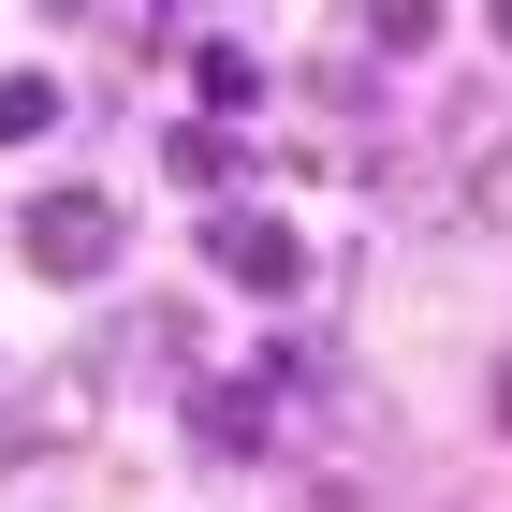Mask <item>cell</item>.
<instances>
[{
    "instance_id": "cell-5",
    "label": "cell",
    "mask_w": 512,
    "mask_h": 512,
    "mask_svg": "<svg viewBox=\"0 0 512 512\" xmlns=\"http://www.w3.org/2000/svg\"><path fill=\"white\" fill-rule=\"evenodd\" d=\"M44 118H59V88H44V74H0V147H30Z\"/></svg>"
},
{
    "instance_id": "cell-6",
    "label": "cell",
    "mask_w": 512,
    "mask_h": 512,
    "mask_svg": "<svg viewBox=\"0 0 512 512\" xmlns=\"http://www.w3.org/2000/svg\"><path fill=\"white\" fill-rule=\"evenodd\" d=\"M205 103H220V118H249V103H264V74H249L235 44H205Z\"/></svg>"
},
{
    "instance_id": "cell-4",
    "label": "cell",
    "mask_w": 512,
    "mask_h": 512,
    "mask_svg": "<svg viewBox=\"0 0 512 512\" xmlns=\"http://www.w3.org/2000/svg\"><path fill=\"white\" fill-rule=\"evenodd\" d=\"M191 425H205V454H264V395H205Z\"/></svg>"
},
{
    "instance_id": "cell-2",
    "label": "cell",
    "mask_w": 512,
    "mask_h": 512,
    "mask_svg": "<svg viewBox=\"0 0 512 512\" xmlns=\"http://www.w3.org/2000/svg\"><path fill=\"white\" fill-rule=\"evenodd\" d=\"M205 249H220V278H249V293H293V278H308V235H293L278 205H235V220H205Z\"/></svg>"
},
{
    "instance_id": "cell-3",
    "label": "cell",
    "mask_w": 512,
    "mask_h": 512,
    "mask_svg": "<svg viewBox=\"0 0 512 512\" xmlns=\"http://www.w3.org/2000/svg\"><path fill=\"white\" fill-rule=\"evenodd\" d=\"M88 410H103V366H59V381H44V395H15V410H0V469H15L30 439H74Z\"/></svg>"
},
{
    "instance_id": "cell-1",
    "label": "cell",
    "mask_w": 512,
    "mask_h": 512,
    "mask_svg": "<svg viewBox=\"0 0 512 512\" xmlns=\"http://www.w3.org/2000/svg\"><path fill=\"white\" fill-rule=\"evenodd\" d=\"M15 249H30V278H103L118 264V205L103 191H44L30 220H15Z\"/></svg>"
},
{
    "instance_id": "cell-7",
    "label": "cell",
    "mask_w": 512,
    "mask_h": 512,
    "mask_svg": "<svg viewBox=\"0 0 512 512\" xmlns=\"http://www.w3.org/2000/svg\"><path fill=\"white\" fill-rule=\"evenodd\" d=\"M293 512H352V483H308V498H293Z\"/></svg>"
}]
</instances>
